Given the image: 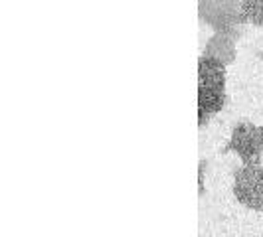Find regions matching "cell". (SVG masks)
<instances>
[{
	"label": "cell",
	"instance_id": "obj_4",
	"mask_svg": "<svg viewBox=\"0 0 263 237\" xmlns=\"http://www.w3.org/2000/svg\"><path fill=\"white\" fill-rule=\"evenodd\" d=\"M234 196L241 206L255 211H263L261 164H243L234 174Z\"/></svg>",
	"mask_w": 263,
	"mask_h": 237
},
{
	"label": "cell",
	"instance_id": "obj_2",
	"mask_svg": "<svg viewBox=\"0 0 263 237\" xmlns=\"http://www.w3.org/2000/svg\"><path fill=\"white\" fill-rule=\"evenodd\" d=\"M198 12L202 22H206L216 32L232 34L234 38L248 22L241 12V4L237 0H200Z\"/></svg>",
	"mask_w": 263,
	"mask_h": 237
},
{
	"label": "cell",
	"instance_id": "obj_1",
	"mask_svg": "<svg viewBox=\"0 0 263 237\" xmlns=\"http://www.w3.org/2000/svg\"><path fill=\"white\" fill-rule=\"evenodd\" d=\"M226 103V66L208 57L198 60V111L216 115Z\"/></svg>",
	"mask_w": 263,
	"mask_h": 237
},
{
	"label": "cell",
	"instance_id": "obj_6",
	"mask_svg": "<svg viewBox=\"0 0 263 237\" xmlns=\"http://www.w3.org/2000/svg\"><path fill=\"white\" fill-rule=\"evenodd\" d=\"M241 12L253 26H263V0H243Z\"/></svg>",
	"mask_w": 263,
	"mask_h": 237
},
{
	"label": "cell",
	"instance_id": "obj_3",
	"mask_svg": "<svg viewBox=\"0 0 263 237\" xmlns=\"http://www.w3.org/2000/svg\"><path fill=\"white\" fill-rule=\"evenodd\" d=\"M226 152H236L243 164H261L263 154V127L253 123H237L232 131V139L224 148Z\"/></svg>",
	"mask_w": 263,
	"mask_h": 237
},
{
	"label": "cell",
	"instance_id": "obj_5",
	"mask_svg": "<svg viewBox=\"0 0 263 237\" xmlns=\"http://www.w3.org/2000/svg\"><path fill=\"white\" fill-rule=\"evenodd\" d=\"M204 57L220 62V64H232L236 60V38L232 34L216 32L204 46Z\"/></svg>",
	"mask_w": 263,
	"mask_h": 237
}]
</instances>
